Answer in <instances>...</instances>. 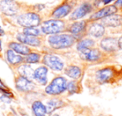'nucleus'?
<instances>
[{
  "label": "nucleus",
  "instance_id": "nucleus-1",
  "mask_svg": "<svg viewBox=\"0 0 122 116\" xmlns=\"http://www.w3.org/2000/svg\"><path fill=\"white\" fill-rule=\"evenodd\" d=\"M85 85L92 93H96L102 87H115L122 82V65L109 62L89 67L85 72Z\"/></svg>",
  "mask_w": 122,
  "mask_h": 116
},
{
  "label": "nucleus",
  "instance_id": "nucleus-2",
  "mask_svg": "<svg viewBox=\"0 0 122 116\" xmlns=\"http://www.w3.org/2000/svg\"><path fill=\"white\" fill-rule=\"evenodd\" d=\"M77 40L68 32L49 35L44 36V46L41 51L66 53L75 48Z\"/></svg>",
  "mask_w": 122,
  "mask_h": 116
},
{
  "label": "nucleus",
  "instance_id": "nucleus-3",
  "mask_svg": "<svg viewBox=\"0 0 122 116\" xmlns=\"http://www.w3.org/2000/svg\"><path fill=\"white\" fill-rule=\"evenodd\" d=\"M44 6L45 5L42 4H34L32 9H27L9 19L14 26L21 29L39 27L44 19V15L42 14Z\"/></svg>",
  "mask_w": 122,
  "mask_h": 116
},
{
  "label": "nucleus",
  "instance_id": "nucleus-4",
  "mask_svg": "<svg viewBox=\"0 0 122 116\" xmlns=\"http://www.w3.org/2000/svg\"><path fill=\"white\" fill-rule=\"evenodd\" d=\"M79 60L82 62L87 67H92V66L100 65L105 62H114L115 58L111 57L109 55L105 54L102 51L98 46L93 48L85 50V51L76 52Z\"/></svg>",
  "mask_w": 122,
  "mask_h": 116
},
{
  "label": "nucleus",
  "instance_id": "nucleus-5",
  "mask_svg": "<svg viewBox=\"0 0 122 116\" xmlns=\"http://www.w3.org/2000/svg\"><path fill=\"white\" fill-rule=\"evenodd\" d=\"M43 56L41 60V64L46 66L49 71L55 72L57 74H60L63 72L65 66L68 63V54L66 53H58L54 51H42Z\"/></svg>",
  "mask_w": 122,
  "mask_h": 116
},
{
  "label": "nucleus",
  "instance_id": "nucleus-6",
  "mask_svg": "<svg viewBox=\"0 0 122 116\" xmlns=\"http://www.w3.org/2000/svg\"><path fill=\"white\" fill-rule=\"evenodd\" d=\"M34 4L18 0H0V13L7 19H10L27 9H32Z\"/></svg>",
  "mask_w": 122,
  "mask_h": 116
},
{
  "label": "nucleus",
  "instance_id": "nucleus-7",
  "mask_svg": "<svg viewBox=\"0 0 122 116\" xmlns=\"http://www.w3.org/2000/svg\"><path fill=\"white\" fill-rule=\"evenodd\" d=\"M69 20L67 19H54V18H44L39 25L41 31L44 36L49 35L59 34L65 32Z\"/></svg>",
  "mask_w": 122,
  "mask_h": 116
},
{
  "label": "nucleus",
  "instance_id": "nucleus-8",
  "mask_svg": "<svg viewBox=\"0 0 122 116\" xmlns=\"http://www.w3.org/2000/svg\"><path fill=\"white\" fill-rule=\"evenodd\" d=\"M67 83L68 78L65 75L57 74L44 87V92L46 95L50 97L61 96L66 93Z\"/></svg>",
  "mask_w": 122,
  "mask_h": 116
},
{
  "label": "nucleus",
  "instance_id": "nucleus-9",
  "mask_svg": "<svg viewBox=\"0 0 122 116\" xmlns=\"http://www.w3.org/2000/svg\"><path fill=\"white\" fill-rule=\"evenodd\" d=\"M97 46L105 54L113 58H115V56L120 51L119 47L118 36L113 35H106L97 41Z\"/></svg>",
  "mask_w": 122,
  "mask_h": 116
},
{
  "label": "nucleus",
  "instance_id": "nucleus-10",
  "mask_svg": "<svg viewBox=\"0 0 122 116\" xmlns=\"http://www.w3.org/2000/svg\"><path fill=\"white\" fill-rule=\"evenodd\" d=\"M87 68L88 67L80 62L78 58V61H73L67 63L63 71V73L67 78L82 81L85 75Z\"/></svg>",
  "mask_w": 122,
  "mask_h": 116
},
{
  "label": "nucleus",
  "instance_id": "nucleus-11",
  "mask_svg": "<svg viewBox=\"0 0 122 116\" xmlns=\"http://www.w3.org/2000/svg\"><path fill=\"white\" fill-rule=\"evenodd\" d=\"M97 9L98 7L94 3L90 2V1H83L75 8L71 14L68 16L67 19L69 21H75L86 19Z\"/></svg>",
  "mask_w": 122,
  "mask_h": 116
},
{
  "label": "nucleus",
  "instance_id": "nucleus-12",
  "mask_svg": "<svg viewBox=\"0 0 122 116\" xmlns=\"http://www.w3.org/2000/svg\"><path fill=\"white\" fill-rule=\"evenodd\" d=\"M100 21L105 26L108 35H122V13L117 12Z\"/></svg>",
  "mask_w": 122,
  "mask_h": 116
},
{
  "label": "nucleus",
  "instance_id": "nucleus-13",
  "mask_svg": "<svg viewBox=\"0 0 122 116\" xmlns=\"http://www.w3.org/2000/svg\"><path fill=\"white\" fill-rule=\"evenodd\" d=\"M89 22L86 19L75 21H69L65 32H68L75 36L77 41L87 35V28Z\"/></svg>",
  "mask_w": 122,
  "mask_h": 116
},
{
  "label": "nucleus",
  "instance_id": "nucleus-14",
  "mask_svg": "<svg viewBox=\"0 0 122 116\" xmlns=\"http://www.w3.org/2000/svg\"><path fill=\"white\" fill-rule=\"evenodd\" d=\"M14 87L18 92L23 94L35 93L38 88V85L34 81L19 74H16L14 77Z\"/></svg>",
  "mask_w": 122,
  "mask_h": 116
},
{
  "label": "nucleus",
  "instance_id": "nucleus-15",
  "mask_svg": "<svg viewBox=\"0 0 122 116\" xmlns=\"http://www.w3.org/2000/svg\"><path fill=\"white\" fill-rule=\"evenodd\" d=\"M14 38L16 41L31 48H34V49L42 50V48L44 46V37H38V36L29 35L24 34L22 31H19V32L16 33Z\"/></svg>",
  "mask_w": 122,
  "mask_h": 116
},
{
  "label": "nucleus",
  "instance_id": "nucleus-16",
  "mask_svg": "<svg viewBox=\"0 0 122 116\" xmlns=\"http://www.w3.org/2000/svg\"><path fill=\"white\" fill-rule=\"evenodd\" d=\"M116 8L115 7L113 4H109V5L101 6V7L98 8L95 12H93L89 17L86 18L88 22H94V21H100L101 19H105V18L108 17L110 15L117 13Z\"/></svg>",
  "mask_w": 122,
  "mask_h": 116
},
{
  "label": "nucleus",
  "instance_id": "nucleus-17",
  "mask_svg": "<svg viewBox=\"0 0 122 116\" xmlns=\"http://www.w3.org/2000/svg\"><path fill=\"white\" fill-rule=\"evenodd\" d=\"M106 35H108L106 28L100 21L89 22L88 28H87V35L88 36L96 41H99Z\"/></svg>",
  "mask_w": 122,
  "mask_h": 116
},
{
  "label": "nucleus",
  "instance_id": "nucleus-18",
  "mask_svg": "<svg viewBox=\"0 0 122 116\" xmlns=\"http://www.w3.org/2000/svg\"><path fill=\"white\" fill-rule=\"evenodd\" d=\"M49 69L46 66L41 64L39 67L34 68V75H33V81L38 86L45 87L49 82Z\"/></svg>",
  "mask_w": 122,
  "mask_h": 116
},
{
  "label": "nucleus",
  "instance_id": "nucleus-19",
  "mask_svg": "<svg viewBox=\"0 0 122 116\" xmlns=\"http://www.w3.org/2000/svg\"><path fill=\"white\" fill-rule=\"evenodd\" d=\"M4 58H5L7 63L12 68L15 69L19 65L24 63V56L18 53L14 52L13 50L7 48L6 51H4Z\"/></svg>",
  "mask_w": 122,
  "mask_h": 116
},
{
  "label": "nucleus",
  "instance_id": "nucleus-20",
  "mask_svg": "<svg viewBox=\"0 0 122 116\" xmlns=\"http://www.w3.org/2000/svg\"><path fill=\"white\" fill-rule=\"evenodd\" d=\"M66 104V101L62 98H59V96L51 97V99H49L45 104L48 114H52L56 110H59L61 108L65 107Z\"/></svg>",
  "mask_w": 122,
  "mask_h": 116
},
{
  "label": "nucleus",
  "instance_id": "nucleus-21",
  "mask_svg": "<svg viewBox=\"0 0 122 116\" xmlns=\"http://www.w3.org/2000/svg\"><path fill=\"white\" fill-rule=\"evenodd\" d=\"M97 41H98L86 35L77 41L74 49L76 52H80V51H85V50L90 49V48L95 47V46H97Z\"/></svg>",
  "mask_w": 122,
  "mask_h": 116
},
{
  "label": "nucleus",
  "instance_id": "nucleus-22",
  "mask_svg": "<svg viewBox=\"0 0 122 116\" xmlns=\"http://www.w3.org/2000/svg\"><path fill=\"white\" fill-rule=\"evenodd\" d=\"M7 47L13 50L14 52L18 53V54L21 55V56H23L28 55L30 51H32L33 50H34V48L29 47V46H26V45L16 41V40L15 41H9L7 44Z\"/></svg>",
  "mask_w": 122,
  "mask_h": 116
},
{
  "label": "nucleus",
  "instance_id": "nucleus-23",
  "mask_svg": "<svg viewBox=\"0 0 122 116\" xmlns=\"http://www.w3.org/2000/svg\"><path fill=\"white\" fill-rule=\"evenodd\" d=\"M43 56V51H39L38 49H34L28 55L24 56V62L30 65L41 64V60Z\"/></svg>",
  "mask_w": 122,
  "mask_h": 116
},
{
  "label": "nucleus",
  "instance_id": "nucleus-24",
  "mask_svg": "<svg viewBox=\"0 0 122 116\" xmlns=\"http://www.w3.org/2000/svg\"><path fill=\"white\" fill-rule=\"evenodd\" d=\"M82 92H83L82 81L72 80V79L68 80L66 93H67V95L72 96V95H75V94H80Z\"/></svg>",
  "mask_w": 122,
  "mask_h": 116
},
{
  "label": "nucleus",
  "instance_id": "nucleus-25",
  "mask_svg": "<svg viewBox=\"0 0 122 116\" xmlns=\"http://www.w3.org/2000/svg\"><path fill=\"white\" fill-rule=\"evenodd\" d=\"M31 110L34 116H47V109L45 104L39 99H36L31 104Z\"/></svg>",
  "mask_w": 122,
  "mask_h": 116
},
{
  "label": "nucleus",
  "instance_id": "nucleus-26",
  "mask_svg": "<svg viewBox=\"0 0 122 116\" xmlns=\"http://www.w3.org/2000/svg\"><path fill=\"white\" fill-rule=\"evenodd\" d=\"M16 72L19 75H21L24 77L33 80V75H34V68L33 67V65L27 63H22L21 65H19L18 67L15 68Z\"/></svg>",
  "mask_w": 122,
  "mask_h": 116
},
{
  "label": "nucleus",
  "instance_id": "nucleus-27",
  "mask_svg": "<svg viewBox=\"0 0 122 116\" xmlns=\"http://www.w3.org/2000/svg\"><path fill=\"white\" fill-rule=\"evenodd\" d=\"M22 31L24 34L29 35L33 36H38V37H44L42 31H41L40 28L39 27H28V28H23Z\"/></svg>",
  "mask_w": 122,
  "mask_h": 116
},
{
  "label": "nucleus",
  "instance_id": "nucleus-28",
  "mask_svg": "<svg viewBox=\"0 0 122 116\" xmlns=\"http://www.w3.org/2000/svg\"><path fill=\"white\" fill-rule=\"evenodd\" d=\"M0 93L3 94V95L8 96V97L11 98V99H14V94L12 92V90L10 89V87H9L0 78Z\"/></svg>",
  "mask_w": 122,
  "mask_h": 116
},
{
  "label": "nucleus",
  "instance_id": "nucleus-29",
  "mask_svg": "<svg viewBox=\"0 0 122 116\" xmlns=\"http://www.w3.org/2000/svg\"><path fill=\"white\" fill-rule=\"evenodd\" d=\"M113 4L116 8L118 12L122 13V0H115V2L113 3Z\"/></svg>",
  "mask_w": 122,
  "mask_h": 116
},
{
  "label": "nucleus",
  "instance_id": "nucleus-30",
  "mask_svg": "<svg viewBox=\"0 0 122 116\" xmlns=\"http://www.w3.org/2000/svg\"><path fill=\"white\" fill-rule=\"evenodd\" d=\"M0 100L2 101V102H4V103H6V104H9V103H10L11 101L13 100V99L8 97V96H5V95H3V94H1Z\"/></svg>",
  "mask_w": 122,
  "mask_h": 116
},
{
  "label": "nucleus",
  "instance_id": "nucleus-31",
  "mask_svg": "<svg viewBox=\"0 0 122 116\" xmlns=\"http://www.w3.org/2000/svg\"><path fill=\"white\" fill-rule=\"evenodd\" d=\"M115 0H100V7L101 6H105L109 5V4H111L115 2Z\"/></svg>",
  "mask_w": 122,
  "mask_h": 116
},
{
  "label": "nucleus",
  "instance_id": "nucleus-32",
  "mask_svg": "<svg viewBox=\"0 0 122 116\" xmlns=\"http://www.w3.org/2000/svg\"><path fill=\"white\" fill-rule=\"evenodd\" d=\"M83 1H90V2H92L95 4L98 8L100 7V0H80V2H83Z\"/></svg>",
  "mask_w": 122,
  "mask_h": 116
},
{
  "label": "nucleus",
  "instance_id": "nucleus-33",
  "mask_svg": "<svg viewBox=\"0 0 122 116\" xmlns=\"http://www.w3.org/2000/svg\"><path fill=\"white\" fill-rule=\"evenodd\" d=\"M3 41L0 37V58H3Z\"/></svg>",
  "mask_w": 122,
  "mask_h": 116
},
{
  "label": "nucleus",
  "instance_id": "nucleus-34",
  "mask_svg": "<svg viewBox=\"0 0 122 116\" xmlns=\"http://www.w3.org/2000/svg\"><path fill=\"white\" fill-rule=\"evenodd\" d=\"M5 35H6V32H5V30H4V29L0 25V37H4Z\"/></svg>",
  "mask_w": 122,
  "mask_h": 116
},
{
  "label": "nucleus",
  "instance_id": "nucleus-35",
  "mask_svg": "<svg viewBox=\"0 0 122 116\" xmlns=\"http://www.w3.org/2000/svg\"><path fill=\"white\" fill-rule=\"evenodd\" d=\"M51 115H52V116H60V115H59V114H58V113H55V112L53 113Z\"/></svg>",
  "mask_w": 122,
  "mask_h": 116
}]
</instances>
